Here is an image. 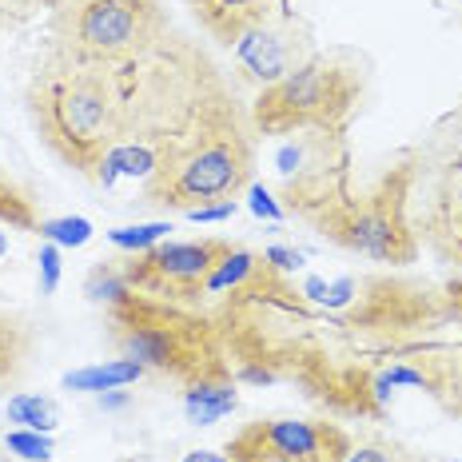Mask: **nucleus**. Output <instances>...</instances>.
Listing matches in <instances>:
<instances>
[{
  "label": "nucleus",
  "instance_id": "412c9836",
  "mask_svg": "<svg viewBox=\"0 0 462 462\" xmlns=\"http://www.w3.org/2000/svg\"><path fill=\"white\" fill-rule=\"evenodd\" d=\"M8 450L13 455H21L28 462H48L52 458V439L41 435V430H13V435H5Z\"/></svg>",
  "mask_w": 462,
  "mask_h": 462
},
{
  "label": "nucleus",
  "instance_id": "5701e85b",
  "mask_svg": "<svg viewBox=\"0 0 462 462\" xmlns=\"http://www.w3.org/2000/svg\"><path fill=\"white\" fill-rule=\"evenodd\" d=\"M36 263H41V291L52 295L56 283H60V252H56V244H44Z\"/></svg>",
  "mask_w": 462,
  "mask_h": 462
},
{
  "label": "nucleus",
  "instance_id": "f257e3e1",
  "mask_svg": "<svg viewBox=\"0 0 462 462\" xmlns=\"http://www.w3.org/2000/svg\"><path fill=\"white\" fill-rule=\"evenodd\" d=\"M132 88H136V60L108 69L52 52V60L36 69L28 88L36 132L56 160L96 180L104 156L128 136Z\"/></svg>",
  "mask_w": 462,
  "mask_h": 462
},
{
  "label": "nucleus",
  "instance_id": "2eb2a0df",
  "mask_svg": "<svg viewBox=\"0 0 462 462\" xmlns=\"http://www.w3.org/2000/svg\"><path fill=\"white\" fill-rule=\"evenodd\" d=\"M263 263H267V255H252V252H239V247H231V252L216 263V272L208 275L204 295H231L236 287H244Z\"/></svg>",
  "mask_w": 462,
  "mask_h": 462
},
{
  "label": "nucleus",
  "instance_id": "f03ea898",
  "mask_svg": "<svg viewBox=\"0 0 462 462\" xmlns=\"http://www.w3.org/2000/svg\"><path fill=\"white\" fill-rule=\"evenodd\" d=\"M255 168V148L244 116L224 84H216L191 120L156 148V168L143 180V204L160 211H196L231 199L247 188Z\"/></svg>",
  "mask_w": 462,
  "mask_h": 462
},
{
  "label": "nucleus",
  "instance_id": "39448f33",
  "mask_svg": "<svg viewBox=\"0 0 462 462\" xmlns=\"http://www.w3.org/2000/svg\"><path fill=\"white\" fill-rule=\"evenodd\" d=\"M411 196V168L387 176L371 196H346V180L307 211L327 239H335L346 252H359L374 263H411L419 255V236L407 219Z\"/></svg>",
  "mask_w": 462,
  "mask_h": 462
},
{
  "label": "nucleus",
  "instance_id": "1a4fd4ad",
  "mask_svg": "<svg viewBox=\"0 0 462 462\" xmlns=\"http://www.w3.org/2000/svg\"><path fill=\"white\" fill-rule=\"evenodd\" d=\"M236 60L239 69H244L247 80L263 84V88H272V84L287 80L295 69H303L307 60H311V28L303 21H295L291 13H275L272 21L255 24L252 32H244L236 41Z\"/></svg>",
  "mask_w": 462,
  "mask_h": 462
},
{
  "label": "nucleus",
  "instance_id": "20e7f679",
  "mask_svg": "<svg viewBox=\"0 0 462 462\" xmlns=\"http://www.w3.org/2000/svg\"><path fill=\"white\" fill-rule=\"evenodd\" d=\"M56 52L84 64H132L168 41L160 0H69L52 21Z\"/></svg>",
  "mask_w": 462,
  "mask_h": 462
},
{
  "label": "nucleus",
  "instance_id": "dca6fc26",
  "mask_svg": "<svg viewBox=\"0 0 462 462\" xmlns=\"http://www.w3.org/2000/svg\"><path fill=\"white\" fill-rule=\"evenodd\" d=\"M8 419L21 422L24 430H56V422H60V411H56L52 399H41V394H13L8 399Z\"/></svg>",
  "mask_w": 462,
  "mask_h": 462
},
{
  "label": "nucleus",
  "instance_id": "f8f14e48",
  "mask_svg": "<svg viewBox=\"0 0 462 462\" xmlns=\"http://www.w3.org/2000/svg\"><path fill=\"white\" fill-rule=\"evenodd\" d=\"M287 0H191V13H196L199 28L211 41L236 48V41L244 32H252L255 24L272 21L275 13H283Z\"/></svg>",
  "mask_w": 462,
  "mask_h": 462
},
{
  "label": "nucleus",
  "instance_id": "0eeeda50",
  "mask_svg": "<svg viewBox=\"0 0 462 462\" xmlns=\"http://www.w3.org/2000/svg\"><path fill=\"white\" fill-rule=\"evenodd\" d=\"M231 252L227 239H191V244H156L148 252H132L120 272L128 291L156 295L168 303H196L204 295L208 275Z\"/></svg>",
  "mask_w": 462,
  "mask_h": 462
},
{
  "label": "nucleus",
  "instance_id": "4468645a",
  "mask_svg": "<svg viewBox=\"0 0 462 462\" xmlns=\"http://www.w3.org/2000/svg\"><path fill=\"white\" fill-rule=\"evenodd\" d=\"M143 374V367L136 359H112V363H96V367H84V371H72L64 374V387L69 391H120L128 383H136Z\"/></svg>",
  "mask_w": 462,
  "mask_h": 462
},
{
  "label": "nucleus",
  "instance_id": "f3484780",
  "mask_svg": "<svg viewBox=\"0 0 462 462\" xmlns=\"http://www.w3.org/2000/svg\"><path fill=\"white\" fill-rule=\"evenodd\" d=\"M128 291V283H124V272L116 259H108V263H96L88 279H84V295L96 303H116L120 295Z\"/></svg>",
  "mask_w": 462,
  "mask_h": 462
},
{
  "label": "nucleus",
  "instance_id": "393cba45",
  "mask_svg": "<svg viewBox=\"0 0 462 462\" xmlns=\"http://www.w3.org/2000/svg\"><path fill=\"white\" fill-rule=\"evenodd\" d=\"M252 211L259 219H283V208L275 204L267 188H252Z\"/></svg>",
  "mask_w": 462,
  "mask_h": 462
},
{
  "label": "nucleus",
  "instance_id": "b1692460",
  "mask_svg": "<svg viewBox=\"0 0 462 462\" xmlns=\"http://www.w3.org/2000/svg\"><path fill=\"white\" fill-rule=\"evenodd\" d=\"M231 211H236V204L231 199H219V204H204V208H196V211H188L196 224H219V219H231Z\"/></svg>",
  "mask_w": 462,
  "mask_h": 462
},
{
  "label": "nucleus",
  "instance_id": "423d86ee",
  "mask_svg": "<svg viewBox=\"0 0 462 462\" xmlns=\"http://www.w3.org/2000/svg\"><path fill=\"white\" fill-rule=\"evenodd\" d=\"M359 76L339 60L311 56L287 80L259 92L252 124L263 136H300V132H343L346 116L359 104Z\"/></svg>",
  "mask_w": 462,
  "mask_h": 462
},
{
  "label": "nucleus",
  "instance_id": "ddd939ff",
  "mask_svg": "<svg viewBox=\"0 0 462 462\" xmlns=\"http://www.w3.org/2000/svg\"><path fill=\"white\" fill-rule=\"evenodd\" d=\"M236 383H231V371H219V374H204V379L188 383L184 391V411L191 422H199V427H211V422H219L224 415L236 411Z\"/></svg>",
  "mask_w": 462,
  "mask_h": 462
},
{
  "label": "nucleus",
  "instance_id": "6ab92c4d",
  "mask_svg": "<svg viewBox=\"0 0 462 462\" xmlns=\"http://www.w3.org/2000/svg\"><path fill=\"white\" fill-rule=\"evenodd\" d=\"M69 0H0V32H13V28L28 24L32 16L52 13V8H64Z\"/></svg>",
  "mask_w": 462,
  "mask_h": 462
},
{
  "label": "nucleus",
  "instance_id": "9b49d317",
  "mask_svg": "<svg viewBox=\"0 0 462 462\" xmlns=\"http://www.w3.org/2000/svg\"><path fill=\"white\" fill-rule=\"evenodd\" d=\"M439 263L462 267V136L450 148V156L439 163V180L427 196L419 231Z\"/></svg>",
  "mask_w": 462,
  "mask_h": 462
},
{
  "label": "nucleus",
  "instance_id": "aec40b11",
  "mask_svg": "<svg viewBox=\"0 0 462 462\" xmlns=\"http://www.w3.org/2000/svg\"><path fill=\"white\" fill-rule=\"evenodd\" d=\"M41 236L48 244H64V247H84L92 239V224L80 216L69 219H41Z\"/></svg>",
  "mask_w": 462,
  "mask_h": 462
},
{
  "label": "nucleus",
  "instance_id": "a878e982",
  "mask_svg": "<svg viewBox=\"0 0 462 462\" xmlns=\"http://www.w3.org/2000/svg\"><path fill=\"white\" fill-rule=\"evenodd\" d=\"M267 263H272L279 275H287V272H295V267L303 263V255L291 252V247H267Z\"/></svg>",
  "mask_w": 462,
  "mask_h": 462
},
{
  "label": "nucleus",
  "instance_id": "bb28decb",
  "mask_svg": "<svg viewBox=\"0 0 462 462\" xmlns=\"http://www.w3.org/2000/svg\"><path fill=\"white\" fill-rule=\"evenodd\" d=\"M184 462H231V458L216 455V450H188V455H184Z\"/></svg>",
  "mask_w": 462,
  "mask_h": 462
},
{
  "label": "nucleus",
  "instance_id": "cd10ccee",
  "mask_svg": "<svg viewBox=\"0 0 462 462\" xmlns=\"http://www.w3.org/2000/svg\"><path fill=\"white\" fill-rule=\"evenodd\" d=\"M120 402H128V394L124 391H104L100 394V407H120Z\"/></svg>",
  "mask_w": 462,
  "mask_h": 462
},
{
  "label": "nucleus",
  "instance_id": "7ed1b4c3",
  "mask_svg": "<svg viewBox=\"0 0 462 462\" xmlns=\"http://www.w3.org/2000/svg\"><path fill=\"white\" fill-rule=\"evenodd\" d=\"M108 319L124 359H136L143 371L152 367L176 374L180 383H196L204 374L227 371L216 319L188 311V303L124 291L116 303H108Z\"/></svg>",
  "mask_w": 462,
  "mask_h": 462
},
{
  "label": "nucleus",
  "instance_id": "a211bd4d",
  "mask_svg": "<svg viewBox=\"0 0 462 462\" xmlns=\"http://www.w3.org/2000/svg\"><path fill=\"white\" fill-rule=\"evenodd\" d=\"M168 224L163 219H152V224H140V227H116L108 231V239L120 252H148V247H156L163 236H168Z\"/></svg>",
  "mask_w": 462,
  "mask_h": 462
},
{
  "label": "nucleus",
  "instance_id": "4be33fe9",
  "mask_svg": "<svg viewBox=\"0 0 462 462\" xmlns=\"http://www.w3.org/2000/svg\"><path fill=\"white\" fill-rule=\"evenodd\" d=\"M346 462H415V455L399 447H387V442H363V447H351Z\"/></svg>",
  "mask_w": 462,
  "mask_h": 462
},
{
  "label": "nucleus",
  "instance_id": "6e6552de",
  "mask_svg": "<svg viewBox=\"0 0 462 462\" xmlns=\"http://www.w3.org/2000/svg\"><path fill=\"white\" fill-rule=\"evenodd\" d=\"M231 462H346L351 439L335 422L259 419L227 442Z\"/></svg>",
  "mask_w": 462,
  "mask_h": 462
},
{
  "label": "nucleus",
  "instance_id": "c85d7f7f",
  "mask_svg": "<svg viewBox=\"0 0 462 462\" xmlns=\"http://www.w3.org/2000/svg\"><path fill=\"white\" fill-rule=\"evenodd\" d=\"M415 462H439V458H419V455H415Z\"/></svg>",
  "mask_w": 462,
  "mask_h": 462
},
{
  "label": "nucleus",
  "instance_id": "9d476101",
  "mask_svg": "<svg viewBox=\"0 0 462 462\" xmlns=\"http://www.w3.org/2000/svg\"><path fill=\"white\" fill-rule=\"evenodd\" d=\"M411 363H419L439 407L462 422V279L442 287V327Z\"/></svg>",
  "mask_w": 462,
  "mask_h": 462
}]
</instances>
